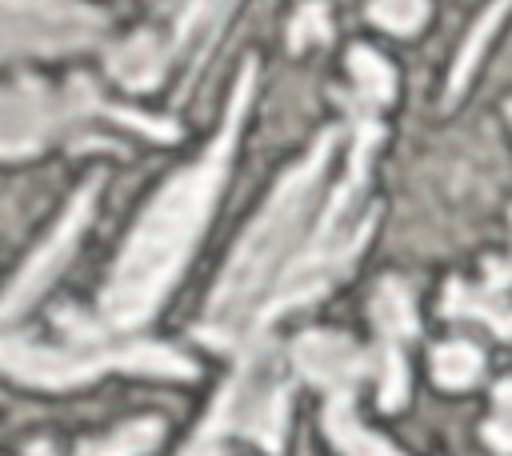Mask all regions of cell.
<instances>
[{
	"label": "cell",
	"mask_w": 512,
	"mask_h": 456,
	"mask_svg": "<svg viewBox=\"0 0 512 456\" xmlns=\"http://www.w3.org/2000/svg\"><path fill=\"white\" fill-rule=\"evenodd\" d=\"M252 84H256V60H244L220 136L204 148V156L196 164H188L164 180V188L152 196V204L128 232L116 264H112L108 288L100 292V324L108 332L128 336L132 328H140L160 308V300L168 296L176 276L184 272V264L216 208V196L224 188L228 160H232L240 124H244V112L252 100Z\"/></svg>",
	"instance_id": "cell-1"
},
{
	"label": "cell",
	"mask_w": 512,
	"mask_h": 456,
	"mask_svg": "<svg viewBox=\"0 0 512 456\" xmlns=\"http://www.w3.org/2000/svg\"><path fill=\"white\" fill-rule=\"evenodd\" d=\"M336 144H340V132L324 128L316 136V144L308 148V156L280 176L276 192L268 196L260 216L240 236L236 252L228 256V264H224V272L208 296V316L196 328L204 344L240 352L256 340H264V328H268L264 308H268L280 276L292 268V260L300 256V248L316 224L312 208H316V196L324 188Z\"/></svg>",
	"instance_id": "cell-2"
},
{
	"label": "cell",
	"mask_w": 512,
	"mask_h": 456,
	"mask_svg": "<svg viewBox=\"0 0 512 456\" xmlns=\"http://www.w3.org/2000/svg\"><path fill=\"white\" fill-rule=\"evenodd\" d=\"M52 328H56L52 344H40L32 336H0V372L32 388H72L112 368L184 376V380L196 376V364L184 352L164 348L156 340H132L108 332L100 320H88L68 304L52 312Z\"/></svg>",
	"instance_id": "cell-3"
},
{
	"label": "cell",
	"mask_w": 512,
	"mask_h": 456,
	"mask_svg": "<svg viewBox=\"0 0 512 456\" xmlns=\"http://www.w3.org/2000/svg\"><path fill=\"white\" fill-rule=\"evenodd\" d=\"M112 128H132L156 140H176L180 128L164 116H144L132 108L104 104L92 80L72 76L64 88L48 80H16L0 88V156L24 160L52 140H72L76 148L112 144Z\"/></svg>",
	"instance_id": "cell-4"
},
{
	"label": "cell",
	"mask_w": 512,
	"mask_h": 456,
	"mask_svg": "<svg viewBox=\"0 0 512 456\" xmlns=\"http://www.w3.org/2000/svg\"><path fill=\"white\" fill-rule=\"evenodd\" d=\"M236 356L240 364L220 388L204 428L216 436H248L264 452L280 456L288 424V372L280 364V352L268 340H256Z\"/></svg>",
	"instance_id": "cell-5"
},
{
	"label": "cell",
	"mask_w": 512,
	"mask_h": 456,
	"mask_svg": "<svg viewBox=\"0 0 512 456\" xmlns=\"http://www.w3.org/2000/svg\"><path fill=\"white\" fill-rule=\"evenodd\" d=\"M96 180H88L76 196H72V204L64 208V216L56 220V228L44 236V244L24 260V268L12 276V284H8V292L0 296V320H12L16 312H24L60 272H64V264L72 260V252H76V244H80V236H84V228H88V220H92V204H96Z\"/></svg>",
	"instance_id": "cell-6"
},
{
	"label": "cell",
	"mask_w": 512,
	"mask_h": 456,
	"mask_svg": "<svg viewBox=\"0 0 512 456\" xmlns=\"http://www.w3.org/2000/svg\"><path fill=\"white\" fill-rule=\"evenodd\" d=\"M372 324H376V376H380V408H400L408 396V360L404 344L416 336V312H412V292L400 276H384L372 292Z\"/></svg>",
	"instance_id": "cell-7"
},
{
	"label": "cell",
	"mask_w": 512,
	"mask_h": 456,
	"mask_svg": "<svg viewBox=\"0 0 512 456\" xmlns=\"http://www.w3.org/2000/svg\"><path fill=\"white\" fill-rule=\"evenodd\" d=\"M224 12H228V8H208V4L188 8L184 20L176 24V36H172L168 44H164L156 32H136V36H128L124 44L112 48L108 72H112L124 88H132V92L156 88V84L164 80L168 64H172V56H176L180 48H188V40H192L196 32H212V28H216L212 16H224Z\"/></svg>",
	"instance_id": "cell-8"
},
{
	"label": "cell",
	"mask_w": 512,
	"mask_h": 456,
	"mask_svg": "<svg viewBox=\"0 0 512 456\" xmlns=\"http://www.w3.org/2000/svg\"><path fill=\"white\" fill-rule=\"evenodd\" d=\"M292 360L324 392L328 388H356L372 368V352H364L360 344H352L340 332H304L292 344Z\"/></svg>",
	"instance_id": "cell-9"
},
{
	"label": "cell",
	"mask_w": 512,
	"mask_h": 456,
	"mask_svg": "<svg viewBox=\"0 0 512 456\" xmlns=\"http://www.w3.org/2000/svg\"><path fill=\"white\" fill-rule=\"evenodd\" d=\"M512 268L488 260V280L484 284H464L452 280L444 292V312L448 316H472L484 320L500 340H512V300H508Z\"/></svg>",
	"instance_id": "cell-10"
},
{
	"label": "cell",
	"mask_w": 512,
	"mask_h": 456,
	"mask_svg": "<svg viewBox=\"0 0 512 456\" xmlns=\"http://www.w3.org/2000/svg\"><path fill=\"white\" fill-rule=\"evenodd\" d=\"M328 404H324V428H328V440L344 452V456H400L384 436L368 432L356 416V388H328L324 392Z\"/></svg>",
	"instance_id": "cell-11"
},
{
	"label": "cell",
	"mask_w": 512,
	"mask_h": 456,
	"mask_svg": "<svg viewBox=\"0 0 512 456\" xmlns=\"http://www.w3.org/2000/svg\"><path fill=\"white\" fill-rule=\"evenodd\" d=\"M160 432H164V424H160L156 416L128 420V424H120V428H112V432H104V436H96V440H84V444L72 448L68 456H144V452L156 448ZM24 456H60V452H56L52 444L36 440V444L24 448Z\"/></svg>",
	"instance_id": "cell-12"
},
{
	"label": "cell",
	"mask_w": 512,
	"mask_h": 456,
	"mask_svg": "<svg viewBox=\"0 0 512 456\" xmlns=\"http://www.w3.org/2000/svg\"><path fill=\"white\" fill-rule=\"evenodd\" d=\"M348 72L356 80V92H352L356 100H364L372 108L392 104V96H396V72H392V64L384 56H376L364 44H356V48H348Z\"/></svg>",
	"instance_id": "cell-13"
},
{
	"label": "cell",
	"mask_w": 512,
	"mask_h": 456,
	"mask_svg": "<svg viewBox=\"0 0 512 456\" xmlns=\"http://www.w3.org/2000/svg\"><path fill=\"white\" fill-rule=\"evenodd\" d=\"M480 368H484L480 348H472V344H464V340L440 344V348L432 352V376H436L440 388H452V392L472 388V384L480 380Z\"/></svg>",
	"instance_id": "cell-14"
},
{
	"label": "cell",
	"mask_w": 512,
	"mask_h": 456,
	"mask_svg": "<svg viewBox=\"0 0 512 456\" xmlns=\"http://www.w3.org/2000/svg\"><path fill=\"white\" fill-rule=\"evenodd\" d=\"M504 12H508V4L488 8V12L480 16V24L472 28V36L464 40V48H460V56H456V64H452V76H448V100H456V96L464 92V84H468V76H472L476 60H480V48L488 44V36L496 32V24H500V16H504Z\"/></svg>",
	"instance_id": "cell-15"
},
{
	"label": "cell",
	"mask_w": 512,
	"mask_h": 456,
	"mask_svg": "<svg viewBox=\"0 0 512 456\" xmlns=\"http://www.w3.org/2000/svg\"><path fill=\"white\" fill-rule=\"evenodd\" d=\"M484 440L500 456H512V376L492 388V416L484 420Z\"/></svg>",
	"instance_id": "cell-16"
},
{
	"label": "cell",
	"mask_w": 512,
	"mask_h": 456,
	"mask_svg": "<svg viewBox=\"0 0 512 456\" xmlns=\"http://www.w3.org/2000/svg\"><path fill=\"white\" fill-rule=\"evenodd\" d=\"M368 16L388 32H416L428 16V4H368Z\"/></svg>",
	"instance_id": "cell-17"
},
{
	"label": "cell",
	"mask_w": 512,
	"mask_h": 456,
	"mask_svg": "<svg viewBox=\"0 0 512 456\" xmlns=\"http://www.w3.org/2000/svg\"><path fill=\"white\" fill-rule=\"evenodd\" d=\"M324 16H328V8H324V4H308V8H300V12H296V20H292V36H288L296 52H300L304 44H312V40H328V32H332V28H328V20H324Z\"/></svg>",
	"instance_id": "cell-18"
},
{
	"label": "cell",
	"mask_w": 512,
	"mask_h": 456,
	"mask_svg": "<svg viewBox=\"0 0 512 456\" xmlns=\"http://www.w3.org/2000/svg\"><path fill=\"white\" fill-rule=\"evenodd\" d=\"M224 436H216V432H208V428H200V436L180 452V456H228L224 452V444H220Z\"/></svg>",
	"instance_id": "cell-19"
},
{
	"label": "cell",
	"mask_w": 512,
	"mask_h": 456,
	"mask_svg": "<svg viewBox=\"0 0 512 456\" xmlns=\"http://www.w3.org/2000/svg\"><path fill=\"white\" fill-rule=\"evenodd\" d=\"M508 116H512V100H508Z\"/></svg>",
	"instance_id": "cell-20"
}]
</instances>
